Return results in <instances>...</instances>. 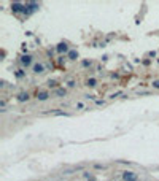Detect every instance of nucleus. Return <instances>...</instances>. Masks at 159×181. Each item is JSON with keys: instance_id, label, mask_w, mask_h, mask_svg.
<instances>
[{"instance_id": "1", "label": "nucleus", "mask_w": 159, "mask_h": 181, "mask_svg": "<svg viewBox=\"0 0 159 181\" xmlns=\"http://www.w3.org/2000/svg\"><path fill=\"white\" fill-rule=\"evenodd\" d=\"M40 10V3L37 2H26V6H24V16H32L34 13H37V11Z\"/></svg>"}, {"instance_id": "2", "label": "nucleus", "mask_w": 159, "mask_h": 181, "mask_svg": "<svg viewBox=\"0 0 159 181\" xmlns=\"http://www.w3.org/2000/svg\"><path fill=\"white\" fill-rule=\"evenodd\" d=\"M19 64H21L22 68H27V67H32L35 62H34V56L32 54H22L19 57Z\"/></svg>"}, {"instance_id": "3", "label": "nucleus", "mask_w": 159, "mask_h": 181, "mask_svg": "<svg viewBox=\"0 0 159 181\" xmlns=\"http://www.w3.org/2000/svg\"><path fill=\"white\" fill-rule=\"evenodd\" d=\"M121 178L123 181H138V175L132 170H124L121 173Z\"/></svg>"}, {"instance_id": "4", "label": "nucleus", "mask_w": 159, "mask_h": 181, "mask_svg": "<svg viewBox=\"0 0 159 181\" xmlns=\"http://www.w3.org/2000/svg\"><path fill=\"white\" fill-rule=\"evenodd\" d=\"M70 49H72V48H70V46H68L65 41H61L59 45H56V51L61 54V56H67V54L70 53Z\"/></svg>"}, {"instance_id": "5", "label": "nucleus", "mask_w": 159, "mask_h": 181, "mask_svg": "<svg viewBox=\"0 0 159 181\" xmlns=\"http://www.w3.org/2000/svg\"><path fill=\"white\" fill-rule=\"evenodd\" d=\"M24 6H26V3H22V2H11V11H13V14L24 13Z\"/></svg>"}, {"instance_id": "6", "label": "nucleus", "mask_w": 159, "mask_h": 181, "mask_svg": "<svg viewBox=\"0 0 159 181\" xmlns=\"http://www.w3.org/2000/svg\"><path fill=\"white\" fill-rule=\"evenodd\" d=\"M32 72L35 73V75L45 73V64H43V62H35V64L32 65Z\"/></svg>"}, {"instance_id": "7", "label": "nucleus", "mask_w": 159, "mask_h": 181, "mask_svg": "<svg viewBox=\"0 0 159 181\" xmlns=\"http://www.w3.org/2000/svg\"><path fill=\"white\" fill-rule=\"evenodd\" d=\"M49 97H51L49 90H38V92H37V100L38 102H46Z\"/></svg>"}, {"instance_id": "8", "label": "nucleus", "mask_w": 159, "mask_h": 181, "mask_svg": "<svg viewBox=\"0 0 159 181\" xmlns=\"http://www.w3.org/2000/svg\"><path fill=\"white\" fill-rule=\"evenodd\" d=\"M14 76H16V80H22V78H26V68H22V67L16 68V70H14Z\"/></svg>"}, {"instance_id": "9", "label": "nucleus", "mask_w": 159, "mask_h": 181, "mask_svg": "<svg viewBox=\"0 0 159 181\" xmlns=\"http://www.w3.org/2000/svg\"><path fill=\"white\" fill-rule=\"evenodd\" d=\"M29 99H30V95L27 92H19L18 95H16V100L18 102H27Z\"/></svg>"}, {"instance_id": "10", "label": "nucleus", "mask_w": 159, "mask_h": 181, "mask_svg": "<svg viewBox=\"0 0 159 181\" xmlns=\"http://www.w3.org/2000/svg\"><path fill=\"white\" fill-rule=\"evenodd\" d=\"M67 59H68V61H76V59H78V51H76V49H70V53L67 54Z\"/></svg>"}, {"instance_id": "11", "label": "nucleus", "mask_w": 159, "mask_h": 181, "mask_svg": "<svg viewBox=\"0 0 159 181\" xmlns=\"http://www.w3.org/2000/svg\"><path fill=\"white\" fill-rule=\"evenodd\" d=\"M65 94H67V89L65 88H57L54 90V95L56 97H65Z\"/></svg>"}, {"instance_id": "12", "label": "nucleus", "mask_w": 159, "mask_h": 181, "mask_svg": "<svg viewBox=\"0 0 159 181\" xmlns=\"http://www.w3.org/2000/svg\"><path fill=\"white\" fill-rule=\"evenodd\" d=\"M86 86H88V88H96V86H97V80H96V78H88V80H86Z\"/></svg>"}, {"instance_id": "13", "label": "nucleus", "mask_w": 159, "mask_h": 181, "mask_svg": "<svg viewBox=\"0 0 159 181\" xmlns=\"http://www.w3.org/2000/svg\"><path fill=\"white\" fill-rule=\"evenodd\" d=\"M91 65H92V61H88V59L81 62V67H83V68H88V67H91Z\"/></svg>"}, {"instance_id": "14", "label": "nucleus", "mask_w": 159, "mask_h": 181, "mask_svg": "<svg viewBox=\"0 0 159 181\" xmlns=\"http://www.w3.org/2000/svg\"><path fill=\"white\" fill-rule=\"evenodd\" d=\"M48 86H49V88H57V81L56 80H49L48 81Z\"/></svg>"}, {"instance_id": "15", "label": "nucleus", "mask_w": 159, "mask_h": 181, "mask_svg": "<svg viewBox=\"0 0 159 181\" xmlns=\"http://www.w3.org/2000/svg\"><path fill=\"white\" fill-rule=\"evenodd\" d=\"M151 84H153V89H158L159 90V80H153Z\"/></svg>"}, {"instance_id": "16", "label": "nucleus", "mask_w": 159, "mask_h": 181, "mask_svg": "<svg viewBox=\"0 0 159 181\" xmlns=\"http://www.w3.org/2000/svg\"><path fill=\"white\" fill-rule=\"evenodd\" d=\"M83 176H84V178H86L88 181L91 180V178H94V176H92V175H91V173H89V172H84V173H83Z\"/></svg>"}, {"instance_id": "17", "label": "nucleus", "mask_w": 159, "mask_h": 181, "mask_svg": "<svg viewBox=\"0 0 159 181\" xmlns=\"http://www.w3.org/2000/svg\"><path fill=\"white\" fill-rule=\"evenodd\" d=\"M76 108H78V110H83V108H84V103H83V102H78V103H76Z\"/></svg>"}, {"instance_id": "18", "label": "nucleus", "mask_w": 159, "mask_h": 181, "mask_svg": "<svg viewBox=\"0 0 159 181\" xmlns=\"http://www.w3.org/2000/svg\"><path fill=\"white\" fill-rule=\"evenodd\" d=\"M67 86H68V88H73V86H75V81H73V80L67 81Z\"/></svg>"}, {"instance_id": "19", "label": "nucleus", "mask_w": 159, "mask_h": 181, "mask_svg": "<svg viewBox=\"0 0 159 181\" xmlns=\"http://www.w3.org/2000/svg\"><path fill=\"white\" fill-rule=\"evenodd\" d=\"M96 105H105V102L103 100H96Z\"/></svg>"}, {"instance_id": "20", "label": "nucleus", "mask_w": 159, "mask_h": 181, "mask_svg": "<svg viewBox=\"0 0 159 181\" xmlns=\"http://www.w3.org/2000/svg\"><path fill=\"white\" fill-rule=\"evenodd\" d=\"M89 181H97V180H96V176H94V178H91V180H89Z\"/></svg>"}]
</instances>
